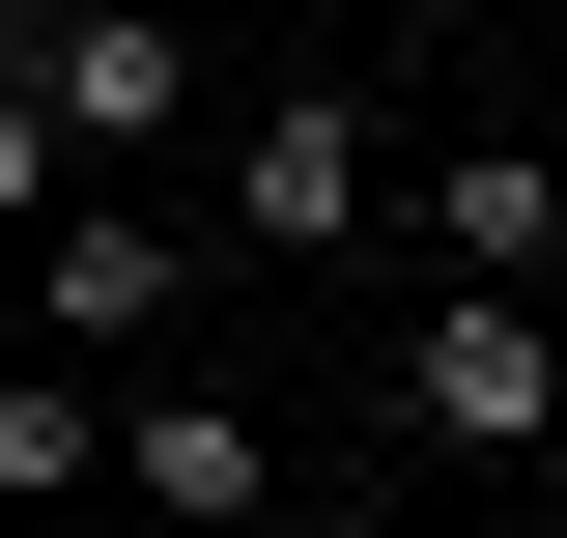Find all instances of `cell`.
Returning a JSON list of instances; mask_svg holds the SVG:
<instances>
[{
    "mask_svg": "<svg viewBox=\"0 0 567 538\" xmlns=\"http://www.w3.org/2000/svg\"><path fill=\"white\" fill-rule=\"evenodd\" d=\"M369 199H398V142H369L341 85H256V142H227V227H256V256H341Z\"/></svg>",
    "mask_w": 567,
    "mask_h": 538,
    "instance_id": "1",
    "label": "cell"
},
{
    "mask_svg": "<svg viewBox=\"0 0 567 538\" xmlns=\"http://www.w3.org/2000/svg\"><path fill=\"white\" fill-rule=\"evenodd\" d=\"M29 114L58 142H171L199 114V29H171V0H29Z\"/></svg>",
    "mask_w": 567,
    "mask_h": 538,
    "instance_id": "2",
    "label": "cell"
},
{
    "mask_svg": "<svg viewBox=\"0 0 567 538\" xmlns=\"http://www.w3.org/2000/svg\"><path fill=\"white\" fill-rule=\"evenodd\" d=\"M398 397L454 425V454H539V425H567V312H539V283H483V312H425V340H398Z\"/></svg>",
    "mask_w": 567,
    "mask_h": 538,
    "instance_id": "3",
    "label": "cell"
},
{
    "mask_svg": "<svg viewBox=\"0 0 567 538\" xmlns=\"http://www.w3.org/2000/svg\"><path fill=\"white\" fill-rule=\"evenodd\" d=\"M425 227H454V283H539V256H567V170H539V142H454Z\"/></svg>",
    "mask_w": 567,
    "mask_h": 538,
    "instance_id": "4",
    "label": "cell"
},
{
    "mask_svg": "<svg viewBox=\"0 0 567 538\" xmlns=\"http://www.w3.org/2000/svg\"><path fill=\"white\" fill-rule=\"evenodd\" d=\"M114 482H142V510H199V538H227V510H284V454H256L227 397H142V425H114Z\"/></svg>",
    "mask_w": 567,
    "mask_h": 538,
    "instance_id": "5",
    "label": "cell"
},
{
    "mask_svg": "<svg viewBox=\"0 0 567 538\" xmlns=\"http://www.w3.org/2000/svg\"><path fill=\"white\" fill-rule=\"evenodd\" d=\"M171 312V227H58V340H142Z\"/></svg>",
    "mask_w": 567,
    "mask_h": 538,
    "instance_id": "6",
    "label": "cell"
},
{
    "mask_svg": "<svg viewBox=\"0 0 567 538\" xmlns=\"http://www.w3.org/2000/svg\"><path fill=\"white\" fill-rule=\"evenodd\" d=\"M85 454H114V425H85V397H58V369H29V397H0V482H29V510H58V482H85Z\"/></svg>",
    "mask_w": 567,
    "mask_h": 538,
    "instance_id": "7",
    "label": "cell"
},
{
    "mask_svg": "<svg viewBox=\"0 0 567 538\" xmlns=\"http://www.w3.org/2000/svg\"><path fill=\"white\" fill-rule=\"evenodd\" d=\"M29 199H58V114H29V58H0V227H29Z\"/></svg>",
    "mask_w": 567,
    "mask_h": 538,
    "instance_id": "8",
    "label": "cell"
},
{
    "mask_svg": "<svg viewBox=\"0 0 567 538\" xmlns=\"http://www.w3.org/2000/svg\"><path fill=\"white\" fill-rule=\"evenodd\" d=\"M0 29H29V0H0Z\"/></svg>",
    "mask_w": 567,
    "mask_h": 538,
    "instance_id": "9",
    "label": "cell"
}]
</instances>
